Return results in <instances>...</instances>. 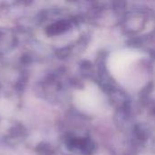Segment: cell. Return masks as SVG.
I'll list each match as a JSON object with an SVG mask.
<instances>
[]
</instances>
